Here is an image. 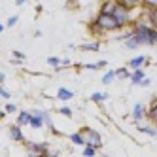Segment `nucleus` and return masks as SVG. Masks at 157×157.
I'll use <instances>...</instances> for the list:
<instances>
[{
    "instance_id": "20e7f679",
    "label": "nucleus",
    "mask_w": 157,
    "mask_h": 157,
    "mask_svg": "<svg viewBox=\"0 0 157 157\" xmlns=\"http://www.w3.org/2000/svg\"><path fill=\"white\" fill-rule=\"evenodd\" d=\"M27 148H29V155L30 157H48L49 155V146L48 144H34V142H30Z\"/></svg>"
},
{
    "instance_id": "bb28decb",
    "label": "nucleus",
    "mask_w": 157,
    "mask_h": 157,
    "mask_svg": "<svg viewBox=\"0 0 157 157\" xmlns=\"http://www.w3.org/2000/svg\"><path fill=\"white\" fill-rule=\"evenodd\" d=\"M83 68H87V70H97V68H98V64H91V63H87V64H83Z\"/></svg>"
},
{
    "instance_id": "4468645a",
    "label": "nucleus",
    "mask_w": 157,
    "mask_h": 157,
    "mask_svg": "<svg viewBox=\"0 0 157 157\" xmlns=\"http://www.w3.org/2000/svg\"><path fill=\"white\" fill-rule=\"evenodd\" d=\"M146 117H150L153 123H157V100H153L151 106H150V112H148V116Z\"/></svg>"
},
{
    "instance_id": "72a5a7b5",
    "label": "nucleus",
    "mask_w": 157,
    "mask_h": 157,
    "mask_svg": "<svg viewBox=\"0 0 157 157\" xmlns=\"http://www.w3.org/2000/svg\"><path fill=\"white\" fill-rule=\"evenodd\" d=\"M25 2H27V0H15V4H17V6H23Z\"/></svg>"
},
{
    "instance_id": "9b49d317",
    "label": "nucleus",
    "mask_w": 157,
    "mask_h": 157,
    "mask_svg": "<svg viewBox=\"0 0 157 157\" xmlns=\"http://www.w3.org/2000/svg\"><path fill=\"white\" fill-rule=\"evenodd\" d=\"M74 144H80V146H87V142H85V136H83V132H72L70 136H68Z\"/></svg>"
},
{
    "instance_id": "7c9ffc66",
    "label": "nucleus",
    "mask_w": 157,
    "mask_h": 157,
    "mask_svg": "<svg viewBox=\"0 0 157 157\" xmlns=\"http://www.w3.org/2000/svg\"><path fill=\"white\" fill-rule=\"evenodd\" d=\"M13 57H17V59L21 61V59H25V55L21 53V51H13Z\"/></svg>"
},
{
    "instance_id": "473e14b6",
    "label": "nucleus",
    "mask_w": 157,
    "mask_h": 157,
    "mask_svg": "<svg viewBox=\"0 0 157 157\" xmlns=\"http://www.w3.org/2000/svg\"><path fill=\"white\" fill-rule=\"evenodd\" d=\"M61 64H63V66H68V64H70V59H63Z\"/></svg>"
},
{
    "instance_id": "aec40b11",
    "label": "nucleus",
    "mask_w": 157,
    "mask_h": 157,
    "mask_svg": "<svg viewBox=\"0 0 157 157\" xmlns=\"http://www.w3.org/2000/svg\"><path fill=\"white\" fill-rule=\"evenodd\" d=\"M138 46H140V44L136 42V38H134V36H131L129 40H125V48L127 49H136Z\"/></svg>"
},
{
    "instance_id": "f257e3e1",
    "label": "nucleus",
    "mask_w": 157,
    "mask_h": 157,
    "mask_svg": "<svg viewBox=\"0 0 157 157\" xmlns=\"http://www.w3.org/2000/svg\"><path fill=\"white\" fill-rule=\"evenodd\" d=\"M132 36L136 38L140 46H155L157 44V29L151 27V23L144 15L132 25Z\"/></svg>"
},
{
    "instance_id": "f3484780",
    "label": "nucleus",
    "mask_w": 157,
    "mask_h": 157,
    "mask_svg": "<svg viewBox=\"0 0 157 157\" xmlns=\"http://www.w3.org/2000/svg\"><path fill=\"white\" fill-rule=\"evenodd\" d=\"M17 123H19V125H29V123H30V114H29V112H21Z\"/></svg>"
},
{
    "instance_id": "a211bd4d",
    "label": "nucleus",
    "mask_w": 157,
    "mask_h": 157,
    "mask_svg": "<svg viewBox=\"0 0 157 157\" xmlns=\"http://www.w3.org/2000/svg\"><path fill=\"white\" fill-rule=\"evenodd\" d=\"M131 74H132V72H129V70L125 68V66H123V68H117V70H116V76H117V78H121V80H127V78L131 80Z\"/></svg>"
},
{
    "instance_id": "c85d7f7f",
    "label": "nucleus",
    "mask_w": 157,
    "mask_h": 157,
    "mask_svg": "<svg viewBox=\"0 0 157 157\" xmlns=\"http://www.w3.org/2000/svg\"><path fill=\"white\" fill-rule=\"evenodd\" d=\"M0 95H2V97H4V98H10V93H8V91H6V89H4V87H2V85H0Z\"/></svg>"
},
{
    "instance_id": "9d476101",
    "label": "nucleus",
    "mask_w": 157,
    "mask_h": 157,
    "mask_svg": "<svg viewBox=\"0 0 157 157\" xmlns=\"http://www.w3.org/2000/svg\"><path fill=\"white\" fill-rule=\"evenodd\" d=\"M144 17L151 23V27H155L157 29V8H151V10H146V13H144Z\"/></svg>"
},
{
    "instance_id": "4be33fe9",
    "label": "nucleus",
    "mask_w": 157,
    "mask_h": 157,
    "mask_svg": "<svg viewBox=\"0 0 157 157\" xmlns=\"http://www.w3.org/2000/svg\"><path fill=\"white\" fill-rule=\"evenodd\" d=\"M142 8H144V10L157 8V0H142Z\"/></svg>"
},
{
    "instance_id": "7ed1b4c3",
    "label": "nucleus",
    "mask_w": 157,
    "mask_h": 157,
    "mask_svg": "<svg viewBox=\"0 0 157 157\" xmlns=\"http://www.w3.org/2000/svg\"><path fill=\"white\" fill-rule=\"evenodd\" d=\"M114 17L117 19V23L121 25V29H123V27H127V25L131 23V8L119 2L117 8H116V12H114Z\"/></svg>"
},
{
    "instance_id": "b1692460",
    "label": "nucleus",
    "mask_w": 157,
    "mask_h": 157,
    "mask_svg": "<svg viewBox=\"0 0 157 157\" xmlns=\"http://www.w3.org/2000/svg\"><path fill=\"white\" fill-rule=\"evenodd\" d=\"M95 153H97V150L93 148V146H87V148L83 150V155L85 157H95Z\"/></svg>"
},
{
    "instance_id": "c756f323",
    "label": "nucleus",
    "mask_w": 157,
    "mask_h": 157,
    "mask_svg": "<svg viewBox=\"0 0 157 157\" xmlns=\"http://www.w3.org/2000/svg\"><path fill=\"white\" fill-rule=\"evenodd\" d=\"M15 23H17V17H10L8 19V27H13Z\"/></svg>"
},
{
    "instance_id": "0eeeda50",
    "label": "nucleus",
    "mask_w": 157,
    "mask_h": 157,
    "mask_svg": "<svg viewBox=\"0 0 157 157\" xmlns=\"http://www.w3.org/2000/svg\"><path fill=\"white\" fill-rule=\"evenodd\" d=\"M146 117V110H144V104L142 102H136V104H134V108H132V119L134 121H142Z\"/></svg>"
},
{
    "instance_id": "6e6552de",
    "label": "nucleus",
    "mask_w": 157,
    "mask_h": 157,
    "mask_svg": "<svg viewBox=\"0 0 157 157\" xmlns=\"http://www.w3.org/2000/svg\"><path fill=\"white\" fill-rule=\"evenodd\" d=\"M146 78V72L142 70V68H134L132 70V74H131V83L132 85H140V82Z\"/></svg>"
},
{
    "instance_id": "412c9836",
    "label": "nucleus",
    "mask_w": 157,
    "mask_h": 157,
    "mask_svg": "<svg viewBox=\"0 0 157 157\" xmlns=\"http://www.w3.org/2000/svg\"><path fill=\"white\" fill-rule=\"evenodd\" d=\"M121 4H125V6H129L131 10L132 8H138V6H142V0H119Z\"/></svg>"
},
{
    "instance_id": "cd10ccee",
    "label": "nucleus",
    "mask_w": 157,
    "mask_h": 157,
    "mask_svg": "<svg viewBox=\"0 0 157 157\" xmlns=\"http://www.w3.org/2000/svg\"><path fill=\"white\" fill-rule=\"evenodd\" d=\"M15 110H17V106H15V104H12V102L6 104V112H15Z\"/></svg>"
},
{
    "instance_id": "5701e85b",
    "label": "nucleus",
    "mask_w": 157,
    "mask_h": 157,
    "mask_svg": "<svg viewBox=\"0 0 157 157\" xmlns=\"http://www.w3.org/2000/svg\"><path fill=\"white\" fill-rule=\"evenodd\" d=\"M61 63H63V59H59V57H48V64H51V66H61Z\"/></svg>"
},
{
    "instance_id": "39448f33",
    "label": "nucleus",
    "mask_w": 157,
    "mask_h": 157,
    "mask_svg": "<svg viewBox=\"0 0 157 157\" xmlns=\"http://www.w3.org/2000/svg\"><path fill=\"white\" fill-rule=\"evenodd\" d=\"M82 132L87 136L85 138L87 146H93V148H100V146H102V138H100V134L97 131H93V129H83Z\"/></svg>"
},
{
    "instance_id": "f704fd0d",
    "label": "nucleus",
    "mask_w": 157,
    "mask_h": 157,
    "mask_svg": "<svg viewBox=\"0 0 157 157\" xmlns=\"http://www.w3.org/2000/svg\"><path fill=\"white\" fill-rule=\"evenodd\" d=\"M4 80H6V76H4V72H0V83H2Z\"/></svg>"
},
{
    "instance_id": "6ab92c4d",
    "label": "nucleus",
    "mask_w": 157,
    "mask_h": 157,
    "mask_svg": "<svg viewBox=\"0 0 157 157\" xmlns=\"http://www.w3.org/2000/svg\"><path fill=\"white\" fill-rule=\"evenodd\" d=\"M114 78H117V76H116V70H108V72L102 76V83H104V85H108L112 80H114Z\"/></svg>"
},
{
    "instance_id": "2eb2a0df",
    "label": "nucleus",
    "mask_w": 157,
    "mask_h": 157,
    "mask_svg": "<svg viewBox=\"0 0 157 157\" xmlns=\"http://www.w3.org/2000/svg\"><path fill=\"white\" fill-rule=\"evenodd\" d=\"M98 48H100V44H98L97 40L87 42V44H82V49H85V51H97Z\"/></svg>"
},
{
    "instance_id": "1a4fd4ad",
    "label": "nucleus",
    "mask_w": 157,
    "mask_h": 157,
    "mask_svg": "<svg viewBox=\"0 0 157 157\" xmlns=\"http://www.w3.org/2000/svg\"><path fill=\"white\" fill-rule=\"evenodd\" d=\"M146 64V55H138V57H132L129 61V66L131 68H142V66Z\"/></svg>"
},
{
    "instance_id": "2f4dec72",
    "label": "nucleus",
    "mask_w": 157,
    "mask_h": 157,
    "mask_svg": "<svg viewBox=\"0 0 157 157\" xmlns=\"http://www.w3.org/2000/svg\"><path fill=\"white\" fill-rule=\"evenodd\" d=\"M150 83H151V82H150V80H148V78H144V80H142V82H140V85H142V87H148V85H150Z\"/></svg>"
},
{
    "instance_id": "ddd939ff",
    "label": "nucleus",
    "mask_w": 157,
    "mask_h": 157,
    "mask_svg": "<svg viewBox=\"0 0 157 157\" xmlns=\"http://www.w3.org/2000/svg\"><path fill=\"white\" fill-rule=\"evenodd\" d=\"M10 136H12L13 140H23V132H21V127H17V125L10 127Z\"/></svg>"
},
{
    "instance_id": "f03ea898",
    "label": "nucleus",
    "mask_w": 157,
    "mask_h": 157,
    "mask_svg": "<svg viewBox=\"0 0 157 157\" xmlns=\"http://www.w3.org/2000/svg\"><path fill=\"white\" fill-rule=\"evenodd\" d=\"M121 25L117 23V19L114 15H108V13H98L95 17V21L91 23V30L98 32V34H104V32H114L119 30Z\"/></svg>"
},
{
    "instance_id": "c9c22d12",
    "label": "nucleus",
    "mask_w": 157,
    "mask_h": 157,
    "mask_svg": "<svg viewBox=\"0 0 157 157\" xmlns=\"http://www.w3.org/2000/svg\"><path fill=\"white\" fill-rule=\"evenodd\" d=\"M4 29H6V27H4L2 23H0V32H4Z\"/></svg>"
},
{
    "instance_id": "a878e982",
    "label": "nucleus",
    "mask_w": 157,
    "mask_h": 157,
    "mask_svg": "<svg viewBox=\"0 0 157 157\" xmlns=\"http://www.w3.org/2000/svg\"><path fill=\"white\" fill-rule=\"evenodd\" d=\"M61 114H63V116H66V117H72V110L64 106V108H61Z\"/></svg>"
},
{
    "instance_id": "393cba45",
    "label": "nucleus",
    "mask_w": 157,
    "mask_h": 157,
    "mask_svg": "<svg viewBox=\"0 0 157 157\" xmlns=\"http://www.w3.org/2000/svg\"><path fill=\"white\" fill-rule=\"evenodd\" d=\"M104 98H106L104 93H93V95H91V100H93V102H100V100H104Z\"/></svg>"
},
{
    "instance_id": "f8f14e48",
    "label": "nucleus",
    "mask_w": 157,
    "mask_h": 157,
    "mask_svg": "<svg viewBox=\"0 0 157 157\" xmlns=\"http://www.w3.org/2000/svg\"><path fill=\"white\" fill-rule=\"evenodd\" d=\"M57 97H59V100H63V102H64V100H70V98L74 97V93L68 91V89H64V87H61L59 93H57Z\"/></svg>"
},
{
    "instance_id": "423d86ee",
    "label": "nucleus",
    "mask_w": 157,
    "mask_h": 157,
    "mask_svg": "<svg viewBox=\"0 0 157 157\" xmlns=\"http://www.w3.org/2000/svg\"><path fill=\"white\" fill-rule=\"evenodd\" d=\"M117 4H119V0H104L102 6H100V10H98V13H108V15H114L116 8H117Z\"/></svg>"
},
{
    "instance_id": "dca6fc26",
    "label": "nucleus",
    "mask_w": 157,
    "mask_h": 157,
    "mask_svg": "<svg viewBox=\"0 0 157 157\" xmlns=\"http://www.w3.org/2000/svg\"><path fill=\"white\" fill-rule=\"evenodd\" d=\"M138 131H140V132H146V134H150V136H157V129H155V127L138 125Z\"/></svg>"
}]
</instances>
